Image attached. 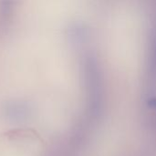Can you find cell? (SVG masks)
<instances>
[{"label": "cell", "instance_id": "cell-1", "mask_svg": "<svg viewBox=\"0 0 156 156\" xmlns=\"http://www.w3.org/2000/svg\"><path fill=\"white\" fill-rule=\"evenodd\" d=\"M149 51L144 90V120L156 142V30Z\"/></svg>", "mask_w": 156, "mask_h": 156}, {"label": "cell", "instance_id": "cell-2", "mask_svg": "<svg viewBox=\"0 0 156 156\" xmlns=\"http://www.w3.org/2000/svg\"><path fill=\"white\" fill-rule=\"evenodd\" d=\"M6 119L13 123H23L30 119L31 109L23 102H12L5 106Z\"/></svg>", "mask_w": 156, "mask_h": 156}]
</instances>
